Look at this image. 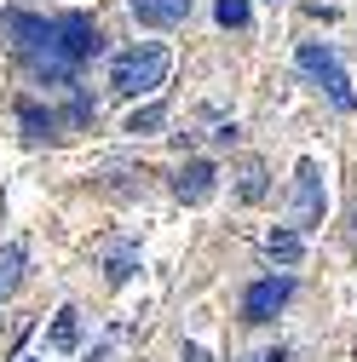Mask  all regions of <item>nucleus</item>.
<instances>
[{"label": "nucleus", "mask_w": 357, "mask_h": 362, "mask_svg": "<svg viewBox=\"0 0 357 362\" xmlns=\"http://www.w3.org/2000/svg\"><path fill=\"white\" fill-rule=\"evenodd\" d=\"M0 35L12 40V52L23 58V69L40 86H69L81 75V64H93L104 52V35L93 23V12H58V18H40V12H0Z\"/></svg>", "instance_id": "obj_1"}, {"label": "nucleus", "mask_w": 357, "mask_h": 362, "mask_svg": "<svg viewBox=\"0 0 357 362\" xmlns=\"http://www.w3.org/2000/svg\"><path fill=\"white\" fill-rule=\"evenodd\" d=\"M167 47H156V40H139V47H127V52H115V64H110V86L121 98H144V93H156V86L167 81Z\"/></svg>", "instance_id": "obj_2"}, {"label": "nucleus", "mask_w": 357, "mask_h": 362, "mask_svg": "<svg viewBox=\"0 0 357 362\" xmlns=\"http://www.w3.org/2000/svg\"><path fill=\"white\" fill-rule=\"evenodd\" d=\"M294 64H300V75L317 86V93L340 110V115H351L357 110V93H351V75L340 69V58H334V47H323V40H305V47L294 52Z\"/></svg>", "instance_id": "obj_3"}, {"label": "nucleus", "mask_w": 357, "mask_h": 362, "mask_svg": "<svg viewBox=\"0 0 357 362\" xmlns=\"http://www.w3.org/2000/svg\"><path fill=\"white\" fill-rule=\"evenodd\" d=\"M294 299V276L283 270V276H259L242 288V322H271V316Z\"/></svg>", "instance_id": "obj_4"}, {"label": "nucleus", "mask_w": 357, "mask_h": 362, "mask_svg": "<svg viewBox=\"0 0 357 362\" xmlns=\"http://www.w3.org/2000/svg\"><path fill=\"white\" fill-rule=\"evenodd\" d=\"M311 224H323V167L300 161V178H294V230H311Z\"/></svg>", "instance_id": "obj_5"}, {"label": "nucleus", "mask_w": 357, "mask_h": 362, "mask_svg": "<svg viewBox=\"0 0 357 362\" xmlns=\"http://www.w3.org/2000/svg\"><path fill=\"white\" fill-rule=\"evenodd\" d=\"M213 185H219V167H213V161H185V167L173 173V196H178V202H191V207L208 202Z\"/></svg>", "instance_id": "obj_6"}, {"label": "nucleus", "mask_w": 357, "mask_h": 362, "mask_svg": "<svg viewBox=\"0 0 357 362\" xmlns=\"http://www.w3.org/2000/svg\"><path fill=\"white\" fill-rule=\"evenodd\" d=\"M127 12L150 29H173V23L191 18V0H127Z\"/></svg>", "instance_id": "obj_7"}, {"label": "nucleus", "mask_w": 357, "mask_h": 362, "mask_svg": "<svg viewBox=\"0 0 357 362\" xmlns=\"http://www.w3.org/2000/svg\"><path fill=\"white\" fill-rule=\"evenodd\" d=\"M18 121H23V139H52V132H58V115L52 110H40L35 98H18Z\"/></svg>", "instance_id": "obj_8"}, {"label": "nucleus", "mask_w": 357, "mask_h": 362, "mask_svg": "<svg viewBox=\"0 0 357 362\" xmlns=\"http://www.w3.org/2000/svg\"><path fill=\"white\" fill-rule=\"evenodd\" d=\"M23 264H29V253H23V242H12V247H0V299H6V293H18V288H23Z\"/></svg>", "instance_id": "obj_9"}, {"label": "nucleus", "mask_w": 357, "mask_h": 362, "mask_svg": "<svg viewBox=\"0 0 357 362\" xmlns=\"http://www.w3.org/2000/svg\"><path fill=\"white\" fill-rule=\"evenodd\" d=\"M47 345H52V351H75V345H81V322H75V305H64V310L52 316V328H47Z\"/></svg>", "instance_id": "obj_10"}, {"label": "nucleus", "mask_w": 357, "mask_h": 362, "mask_svg": "<svg viewBox=\"0 0 357 362\" xmlns=\"http://www.w3.org/2000/svg\"><path fill=\"white\" fill-rule=\"evenodd\" d=\"M265 253L283 259V264H294V259L305 253V236H300V230H271V236H265Z\"/></svg>", "instance_id": "obj_11"}, {"label": "nucleus", "mask_w": 357, "mask_h": 362, "mask_svg": "<svg viewBox=\"0 0 357 362\" xmlns=\"http://www.w3.org/2000/svg\"><path fill=\"white\" fill-rule=\"evenodd\" d=\"M162 127H167V110H162V104H144V110L127 115V132H132V139H150V132H162Z\"/></svg>", "instance_id": "obj_12"}, {"label": "nucleus", "mask_w": 357, "mask_h": 362, "mask_svg": "<svg viewBox=\"0 0 357 362\" xmlns=\"http://www.w3.org/2000/svg\"><path fill=\"white\" fill-rule=\"evenodd\" d=\"M213 18H219V29H248L254 6H248V0H213Z\"/></svg>", "instance_id": "obj_13"}, {"label": "nucleus", "mask_w": 357, "mask_h": 362, "mask_svg": "<svg viewBox=\"0 0 357 362\" xmlns=\"http://www.w3.org/2000/svg\"><path fill=\"white\" fill-rule=\"evenodd\" d=\"M132 270H139V247H115V253H110V264H104V282H110V288H121Z\"/></svg>", "instance_id": "obj_14"}, {"label": "nucleus", "mask_w": 357, "mask_h": 362, "mask_svg": "<svg viewBox=\"0 0 357 362\" xmlns=\"http://www.w3.org/2000/svg\"><path fill=\"white\" fill-rule=\"evenodd\" d=\"M64 115H69V127H86V121L98 115V104H93V98H86L81 86H75V98H69V110H64Z\"/></svg>", "instance_id": "obj_15"}, {"label": "nucleus", "mask_w": 357, "mask_h": 362, "mask_svg": "<svg viewBox=\"0 0 357 362\" xmlns=\"http://www.w3.org/2000/svg\"><path fill=\"white\" fill-rule=\"evenodd\" d=\"M259 196H265V167L254 161V167L242 173V202H259Z\"/></svg>", "instance_id": "obj_16"}, {"label": "nucleus", "mask_w": 357, "mask_h": 362, "mask_svg": "<svg viewBox=\"0 0 357 362\" xmlns=\"http://www.w3.org/2000/svg\"><path fill=\"white\" fill-rule=\"evenodd\" d=\"M248 362H288V351L277 345V351H259V356H248Z\"/></svg>", "instance_id": "obj_17"}, {"label": "nucleus", "mask_w": 357, "mask_h": 362, "mask_svg": "<svg viewBox=\"0 0 357 362\" xmlns=\"http://www.w3.org/2000/svg\"><path fill=\"white\" fill-rule=\"evenodd\" d=\"M185 362H213V356H208L202 345H185Z\"/></svg>", "instance_id": "obj_18"}, {"label": "nucleus", "mask_w": 357, "mask_h": 362, "mask_svg": "<svg viewBox=\"0 0 357 362\" xmlns=\"http://www.w3.org/2000/svg\"><path fill=\"white\" fill-rule=\"evenodd\" d=\"M351 242H357V207H351Z\"/></svg>", "instance_id": "obj_19"}]
</instances>
